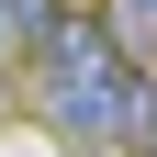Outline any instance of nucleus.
Returning <instances> with one entry per match:
<instances>
[{
  "label": "nucleus",
  "mask_w": 157,
  "mask_h": 157,
  "mask_svg": "<svg viewBox=\"0 0 157 157\" xmlns=\"http://www.w3.org/2000/svg\"><path fill=\"white\" fill-rule=\"evenodd\" d=\"M146 157H157V124H146Z\"/></svg>",
  "instance_id": "7ed1b4c3"
},
{
  "label": "nucleus",
  "mask_w": 157,
  "mask_h": 157,
  "mask_svg": "<svg viewBox=\"0 0 157 157\" xmlns=\"http://www.w3.org/2000/svg\"><path fill=\"white\" fill-rule=\"evenodd\" d=\"M11 56H23V34H11V0H0V67H11Z\"/></svg>",
  "instance_id": "f03ea898"
},
{
  "label": "nucleus",
  "mask_w": 157,
  "mask_h": 157,
  "mask_svg": "<svg viewBox=\"0 0 157 157\" xmlns=\"http://www.w3.org/2000/svg\"><path fill=\"white\" fill-rule=\"evenodd\" d=\"M135 11H157V0H135Z\"/></svg>",
  "instance_id": "20e7f679"
},
{
  "label": "nucleus",
  "mask_w": 157,
  "mask_h": 157,
  "mask_svg": "<svg viewBox=\"0 0 157 157\" xmlns=\"http://www.w3.org/2000/svg\"><path fill=\"white\" fill-rule=\"evenodd\" d=\"M34 112H45L67 146L90 157H146V124H157V67L146 56H124L101 23H56L45 45H34Z\"/></svg>",
  "instance_id": "f257e3e1"
}]
</instances>
